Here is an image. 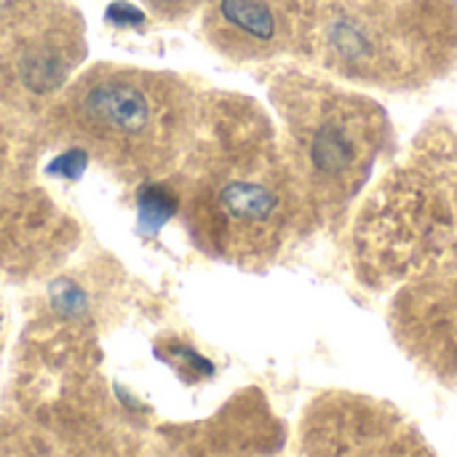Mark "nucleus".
<instances>
[{
    "mask_svg": "<svg viewBox=\"0 0 457 457\" xmlns=\"http://www.w3.org/2000/svg\"><path fill=\"white\" fill-rule=\"evenodd\" d=\"M185 225L198 249L265 268L316 230L278 129L252 104L217 112L185 155Z\"/></svg>",
    "mask_w": 457,
    "mask_h": 457,
    "instance_id": "nucleus-1",
    "label": "nucleus"
},
{
    "mask_svg": "<svg viewBox=\"0 0 457 457\" xmlns=\"http://www.w3.org/2000/svg\"><path fill=\"white\" fill-rule=\"evenodd\" d=\"M370 289L457 287V131L426 129L361 204L351 236Z\"/></svg>",
    "mask_w": 457,
    "mask_h": 457,
    "instance_id": "nucleus-2",
    "label": "nucleus"
},
{
    "mask_svg": "<svg viewBox=\"0 0 457 457\" xmlns=\"http://www.w3.org/2000/svg\"><path fill=\"white\" fill-rule=\"evenodd\" d=\"M273 102L281 142L316 230L343 222L391 147L388 115L361 94L303 75L281 78L273 86Z\"/></svg>",
    "mask_w": 457,
    "mask_h": 457,
    "instance_id": "nucleus-3",
    "label": "nucleus"
},
{
    "mask_svg": "<svg viewBox=\"0 0 457 457\" xmlns=\"http://www.w3.org/2000/svg\"><path fill=\"white\" fill-rule=\"evenodd\" d=\"M72 129L83 150L131 179L174 169L195 139V115L185 96L134 75L88 83L72 104Z\"/></svg>",
    "mask_w": 457,
    "mask_h": 457,
    "instance_id": "nucleus-4",
    "label": "nucleus"
},
{
    "mask_svg": "<svg viewBox=\"0 0 457 457\" xmlns=\"http://www.w3.org/2000/svg\"><path fill=\"white\" fill-rule=\"evenodd\" d=\"M297 447L300 457H436L407 415L356 391L313 396L300 418Z\"/></svg>",
    "mask_w": 457,
    "mask_h": 457,
    "instance_id": "nucleus-5",
    "label": "nucleus"
},
{
    "mask_svg": "<svg viewBox=\"0 0 457 457\" xmlns=\"http://www.w3.org/2000/svg\"><path fill=\"white\" fill-rule=\"evenodd\" d=\"M388 324L415 364L439 380L457 383V287L410 284L394 289Z\"/></svg>",
    "mask_w": 457,
    "mask_h": 457,
    "instance_id": "nucleus-6",
    "label": "nucleus"
},
{
    "mask_svg": "<svg viewBox=\"0 0 457 457\" xmlns=\"http://www.w3.org/2000/svg\"><path fill=\"white\" fill-rule=\"evenodd\" d=\"M220 21L246 46L268 48L281 37V11L270 0H217Z\"/></svg>",
    "mask_w": 457,
    "mask_h": 457,
    "instance_id": "nucleus-7",
    "label": "nucleus"
},
{
    "mask_svg": "<svg viewBox=\"0 0 457 457\" xmlns=\"http://www.w3.org/2000/svg\"><path fill=\"white\" fill-rule=\"evenodd\" d=\"M107 16L112 21H118V24H142L145 21V13L139 8L129 5V3H112L110 11H107Z\"/></svg>",
    "mask_w": 457,
    "mask_h": 457,
    "instance_id": "nucleus-8",
    "label": "nucleus"
},
{
    "mask_svg": "<svg viewBox=\"0 0 457 457\" xmlns=\"http://www.w3.org/2000/svg\"><path fill=\"white\" fill-rule=\"evenodd\" d=\"M78 457H134V455H129V453H123V450H96V453H91V455H78Z\"/></svg>",
    "mask_w": 457,
    "mask_h": 457,
    "instance_id": "nucleus-9",
    "label": "nucleus"
},
{
    "mask_svg": "<svg viewBox=\"0 0 457 457\" xmlns=\"http://www.w3.org/2000/svg\"><path fill=\"white\" fill-rule=\"evenodd\" d=\"M270 457H278V455H270Z\"/></svg>",
    "mask_w": 457,
    "mask_h": 457,
    "instance_id": "nucleus-10",
    "label": "nucleus"
}]
</instances>
